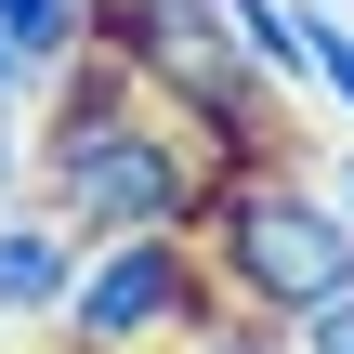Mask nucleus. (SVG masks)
I'll return each mask as SVG.
<instances>
[{"label": "nucleus", "instance_id": "obj_12", "mask_svg": "<svg viewBox=\"0 0 354 354\" xmlns=\"http://www.w3.org/2000/svg\"><path fill=\"white\" fill-rule=\"evenodd\" d=\"M315 171H328V197H342V223H354V131L328 118V145H315Z\"/></svg>", "mask_w": 354, "mask_h": 354}, {"label": "nucleus", "instance_id": "obj_9", "mask_svg": "<svg viewBox=\"0 0 354 354\" xmlns=\"http://www.w3.org/2000/svg\"><path fill=\"white\" fill-rule=\"evenodd\" d=\"M171 354H289V328H263V315H210L197 342H171Z\"/></svg>", "mask_w": 354, "mask_h": 354}, {"label": "nucleus", "instance_id": "obj_2", "mask_svg": "<svg viewBox=\"0 0 354 354\" xmlns=\"http://www.w3.org/2000/svg\"><path fill=\"white\" fill-rule=\"evenodd\" d=\"M197 250H210L223 302L263 315V328H302L315 302L354 289V223H342V197H328V171H315V145L223 158V184L197 210Z\"/></svg>", "mask_w": 354, "mask_h": 354}, {"label": "nucleus", "instance_id": "obj_8", "mask_svg": "<svg viewBox=\"0 0 354 354\" xmlns=\"http://www.w3.org/2000/svg\"><path fill=\"white\" fill-rule=\"evenodd\" d=\"M39 197V105H0V210Z\"/></svg>", "mask_w": 354, "mask_h": 354}, {"label": "nucleus", "instance_id": "obj_5", "mask_svg": "<svg viewBox=\"0 0 354 354\" xmlns=\"http://www.w3.org/2000/svg\"><path fill=\"white\" fill-rule=\"evenodd\" d=\"M79 263H92V236H79L53 197H13V210H0V328H13V342H53Z\"/></svg>", "mask_w": 354, "mask_h": 354}, {"label": "nucleus", "instance_id": "obj_3", "mask_svg": "<svg viewBox=\"0 0 354 354\" xmlns=\"http://www.w3.org/2000/svg\"><path fill=\"white\" fill-rule=\"evenodd\" d=\"M105 53H118L210 158H276V145H289V105H302V92L263 79V53L236 39L223 0H105Z\"/></svg>", "mask_w": 354, "mask_h": 354}, {"label": "nucleus", "instance_id": "obj_7", "mask_svg": "<svg viewBox=\"0 0 354 354\" xmlns=\"http://www.w3.org/2000/svg\"><path fill=\"white\" fill-rule=\"evenodd\" d=\"M315 13V105L354 131V13H328V0H302Z\"/></svg>", "mask_w": 354, "mask_h": 354}, {"label": "nucleus", "instance_id": "obj_4", "mask_svg": "<svg viewBox=\"0 0 354 354\" xmlns=\"http://www.w3.org/2000/svg\"><path fill=\"white\" fill-rule=\"evenodd\" d=\"M210 315H236V302H223L197 236H92V263L53 315V354H171Z\"/></svg>", "mask_w": 354, "mask_h": 354}, {"label": "nucleus", "instance_id": "obj_11", "mask_svg": "<svg viewBox=\"0 0 354 354\" xmlns=\"http://www.w3.org/2000/svg\"><path fill=\"white\" fill-rule=\"evenodd\" d=\"M289 354H354V289H342V302H315V315L289 328Z\"/></svg>", "mask_w": 354, "mask_h": 354}, {"label": "nucleus", "instance_id": "obj_6", "mask_svg": "<svg viewBox=\"0 0 354 354\" xmlns=\"http://www.w3.org/2000/svg\"><path fill=\"white\" fill-rule=\"evenodd\" d=\"M0 26H13V39H26V53L53 66V79L105 53V0H0Z\"/></svg>", "mask_w": 354, "mask_h": 354}, {"label": "nucleus", "instance_id": "obj_1", "mask_svg": "<svg viewBox=\"0 0 354 354\" xmlns=\"http://www.w3.org/2000/svg\"><path fill=\"white\" fill-rule=\"evenodd\" d=\"M210 184H223V158L118 53H92V66L53 79V105H39V197L79 236H197Z\"/></svg>", "mask_w": 354, "mask_h": 354}, {"label": "nucleus", "instance_id": "obj_10", "mask_svg": "<svg viewBox=\"0 0 354 354\" xmlns=\"http://www.w3.org/2000/svg\"><path fill=\"white\" fill-rule=\"evenodd\" d=\"M0 105H53V66H39L13 26H0Z\"/></svg>", "mask_w": 354, "mask_h": 354}]
</instances>
